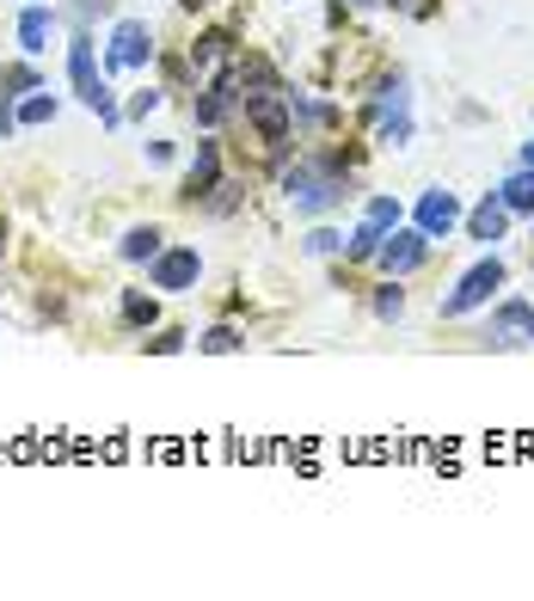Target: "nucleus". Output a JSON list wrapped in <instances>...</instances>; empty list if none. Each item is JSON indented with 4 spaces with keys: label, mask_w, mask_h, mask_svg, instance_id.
Segmentation results:
<instances>
[{
    "label": "nucleus",
    "mask_w": 534,
    "mask_h": 601,
    "mask_svg": "<svg viewBox=\"0 0 534 601\" xmlns=\"http://www.w3.org/2000/svg\"><path fill=\"white\" fill-rule=\"evenodd\" d=\"M68 81H74V99H81L86 111H99V123H105V129H123L117 99H111V86L99 81V62H93V31H86V25H74V38H68Z\"/></svg>",
    "instance_id": "2"
},
{
    "label": "nucleus",
    "mask_w": 534,
    "mask_h": 601,
    "mask_svg": "<svg viewBox=\"0 0 534 601\" xmlns=\"http://www.w3.org/2000/svg\"><path fill=\"white\" fill-rule=\"evenodd\" d=\"M50 31H55V7L31 0L25 13H19V50H25V55H43V50H50Z\"/></svg>",
    "instance_id": "14"
},
{
    "label": "nucleus",
    "mask_w": 534,
    "mask_h": 601,
    "mask_svg": "<svg viewBox=\"0 0 534 601\" xmlns=\"http://www.w3.org/2000/svg\"><path fill=\"white\" fill-rule=\"evenodd\" d=\"M234 55V38L227 31H203L197 43H191V68H215V62H227Z\"/></svg>",
    "instance_id": "17"
},
{
    "label": "nucleus",
    "mask_w": 534,
    "mask_h": 601,
    "mask_svg": "<svg viewBox=\"0 0 534 601\" xmlns=\"http://www.w3.org/2000/svg\"><path fill=\"white\" fill-rule=\"evenodd\" d=\"M485 338H492L497 350L534 344V301H522V294H510V301H497V313H492V325H485Z\"/></svg>",
    "instance_id": "7"
},
{
    "label": "nucleus",
    "mask_w": 534,
    "mask_h": 601,
    "mask_svg": "<svg viewBox=\"0 0 534 601\" xmlns=\"http://www.w3.org/2000/svg\"><path fill=\"white\" fill-rule=\"evenodd\" d=\"M38 68H25V62H19V68H0V93H13V99H25V93H38Z\"/></svg>",
    "instance_id": "21"
},
{
    "label": "nucleus",
    "mask_w": 534,
    "mask_h": 601,
    "mask_svg": "<svg viewBox=\"0 0 534 601\" xmlns=\"http://www.w3.org/2000/svg\"><path fill=\"white\" fill-rule=\"evenodd\" d=\"M528 147H534V142H528Z\"/></svg>",
    "instance_id": "32"
},
{
    "label": "nucleus",
    "mask_w": 534,
    "mask_h": 601,
    "mask_svg": "<svg viewBox=\"0 0 534 601\" xmlns=\"http://www.w3.org/2000/svg\"><path fill=\"white\" fill-rule=\"evenodd\" d=\"M240 344H246V338L234 332V325H209V332L197 338V350H209V356H234Z\"/></svg>",
    "instance_id": "20"
},
{
    "label": "nucleus",
    "mask_w": 534,
    "mask_h": 601,
    "mask_svg": "<svg viewBox=\"0 0 534 601\" xmlns=\"http://www.w3.org/2000/svg\"><path fill=\"white\" fill-rule=\"evenodd\" d=\"M19 129V111H13V93H0V142Z\"/></svg>",
    "instance_id": "26"
},
{
    "label": "nucleus",
    "mask_w": 534,
    "mask_h": 601,
    "mask_svg": "<svg viewBox=\"0 0 534 601\" xmlns=\"http://www.w3.org/2000/svg\"><path fill=\"white\" fill-rule=\"evenodd\" d=\"M240 105V74H234V68H227V74H215L209 86H203L197 99H191V117L203 123V129H222L227 123V111Z\"/></svg>",
    "instance_id": "8"
},
{
    "label": "nucleus",
    "mask_w": 534,
    "mask_h": 601,
    "mask_svg": "<svg viewBox=\"0 0 534 601\" xmlns=\"http://www.w3.org/2000/svg\"><path fill=\"white\" fill-rule=\"evenodd\" d=\"M393 228H400V203H393V197H369V209H362L357 234L345 240V258H350V265H369Z\"/></svg>",
    "instance_id": "5"
},
{
    "label": "nucleus",
    "mask_w": 534,
    "mask_h": 601,
    "mask_svg": "<svg viewBox=\"0 0 534 601\" xmlns=\"http://www.w3.org/2000/svg\"><path fill=\"white\" fill-rule=\"evenodd\" d=\"M374 313H381V320H400V313H405V289H400V277H393L388 289H374Z\"/></svg>",
    "instance_id": "22"
},
{
    "label": "nucleus",
    "mask_w": 534,
    "mask_h": 601,
    "mask_svg": "<svg viewBox=\"0 0 534 601\" xmlns=\"http://www.w3.org/2000/svg\"><path fill=\"white\" fill-rule=\"evenodd\" d=\"M74 13L93 19V13H111V0H74Z\"/></svg>",
    "instance_id": "27"
},
{
    "label": "nucleus",
    "mask_w": 534,
    "mask_h": 601,
    "mask_svg": "<svg viewBox=\"0 0 534 601\" xmlns=\"http://www.w3.org/2000/svg\"><path fill=\"white\" fill-rule=\"evenodd\" d=\"M374 135L388 147H412V135H418V123H412V81L405 74H388V81L374 86Z\"/></svg>",
    "instance_id": "3"
},
{
    "label": "nucleus",
    "mask_w": 534,
    "mask_h": 601,
    "mask_svg": "<svg viewBox=\"0 0 534 601\" xmlns=\"http://www.w3.org/2000/svg\"><path fill=\"white\" fill-rule=\"evenodd\" d=\"M504 234H510V209H504V203H497V190H492V197H485L480 209L468 215V240H473V246H485V252H492V246L504 240Z\"/></svg>",
    "instance_id": "13"
},
{
    "label": "nucleus",
    "mask_w": 534,
    "mask_h": 601,
    "mask_svg": "<svg viewBox=\"0 0 534 601\" xmlns=\"http://www.w3.org/2000/svg\"><path fill=\"white\" fill-rule=\"evenodd\" d=\"M522 166H534V147H522Z\"/></svg>",
    "instance_id": "28"
},
{
    "label": "nucleus",
    "mask_w": 534,
    "mask_h": 601,
    "mask_svg": "<svg viewBox=\"0 0 534 601\" xmlns=\"http://www.w3.org/2000/svg\"><path fill=\"white\" fill-rule=\"evenodd\" d=\"M0 246H7V221H0Z\"/></svg>",
    "instance_id": "30"
},
{
    "label": "nucleus",
    "mask_w": 534,
    "mask_h": 601,
    "mask_svg": "<svg viewBox=\"0 0 534 601\" xmlns=\"http://www.w3.org/2000/svg\"><path fill=\"white\" fill-rule=\"evenodd\" d=\"M13 111H19V129H38V123H55V99L43 93V86H38V93H25Z\"/></svg>",
    "instance_id": "18"
},
{
    "label": "nucleus",
    "mask_w": 534,
    "mask_h": 601,
    "mask_svg": "<svg viewBox=\"0 0 534 601\" xmlns=\"http://www.w3.org/2000/svg\"><path fill=\"white\" fill-rule=\"evenodd\" d=\"M197 277H203V252L197 246H161V252L147 258V282L154 289H197Z\"/></svg>",
    "instance_id": "6"
},
{
    "label": "nucleus",
    "mask_w": 534,
    "mask_h": 601,
    "mask_svg": "<svg viewBox=\"0 0 534 601\" xmlns=\"http://www.w3.org/2000/svg\"><path fill=\"white\" fill-rule=\"evenodd\" d=\"M454 221H461V203H454V190H424L418 197V215H412V228L424 234V240H449L454 234Z\"/></svg>",
    "instance_id": "11"
},
{
    "label": "nucleus",
    "mask_w": 534,
    "mask_h": 601,
    "mask_svg": "<svg viewBox=\"0 0 534 601\" xmlns=\"http://www.w3.org/2000/svg\"><path fill=\"white\" fill-rule=\"evenodd\" d=\"M497 203H504L510 215H534V166H516V173L497 185Z\"/></svg>",
    "instance_id": "16"
},
{
    "label": "nucleus",
    "mask_w": 534,
    "mask_h": 601,
    "mask_svg": "<svg viewBox=\"0 0 534 601\" xmlns=\"http://www.w3.org/2000/svg\"><path fill=\"white\" fill-rule=\"evenodd\" d=\"M308 252H314V258H338V252H345V234L314 228V234H308Z\"/></svg>",
    "instance_id": "23"
},
{
    "label": "nucleus",
    "mask_w": 534,
    "mask_h": 601,
    "mask_svg": "<svg viewBox=\"0 0 534 601\" xmlns=\"http://www.w3.org/2000/svg\"><path fill=\"white\" fill-rule=\"evenodd\" d=\"M147 350H154V356H178V350H185V332H161V338H147Z\"/></svg>",
    "instance_id": "24"
},
{
    "label": "nucleus",
    "mask_w": 534,
    "mask_h": 601,
    "mask_svg": "<svg viewBox=\"0 0 534 601\" xmlns=\"http://www.w3.org/2000/svg\"><path fill=\"white\" fill-rule=\"evenodd\" d=\"M154 320H161V308H154V294H142V289H130V294H123V325L147 332Z\"/></svg>",
    "instance_id": "19"
},
{
    "label": "nucleus",
    "mask_w": 534,
    "mask_h": 601,
    "mask_svg": "<svg viewBox=\"0 0 534 601\" xmlns=\"http://www.w3.org/2000/svg\"><path fill=\"white\" fill-rule=\"evenodd\" d=\"M161 246H166V234L154 228V221H135V228L117 240V258H123V265H147V258L161 252Z\"/></svg>",
    "instance_id": "15"
},
{
    "label": "nucleus",
    "mask_w": 534,
    "mask_h": 601,
    "mask_svg": "<svg viewBox=\"0 0 534 601\" xmlns=\"http://www.w3.org/2000/svg\"><path fill=\"white\" fill-rule=\"evenodd\" d=\"M215 190H222V147H215V142H197V160H191L185 190H178V197H185V203H203V197H215Z\"/></svg>",
    "instance_id": "12"
},
{
    "label": "nucleus",
    "mask_w": 534,
    "mask_h": 601,
    "mask_svg": "<svg viewBox=\"0 0 534 601\" xmlns=\"http://www.w3.org/2000/svg\"><path fill=\"white\" fill-rule=\"evenodd\" d=\"M147 111H161V93H154V86H147V93H135L123 117H147Z\"/></svg>",
    "instance_id": "25"
},
{
    "label": "nucleus",
    "mask_w": 534,
    "mask_h": 601,
    "mask_svg": "<svg viewBox=\"0 0 534 601\" xmlns=\"http://www.w3.org/2000/svg\"><path fill=\"white\" fill-rule=\"evenodd\" d=\"M362 7H369V0H362Z\"/></svg>",
    "instance_id": "31"
},
{
    "label": "nucleus",
    "mask_w": 534,
    "mask_h": 601,
    "mask_svg": "<svg viewBox=\"0 0 534 601\" xmlns=\"http://www.w3.org/2000/svg\"><path fill=\"white\" fill-rule=\"evenodd\" d=\"M345 190H350V178L338 173V160H295V166H283V197H289L301 215L338 209Z\"/></svg>",
    "instance_id": "1"
},
{
    "label": "nucleus",
    "mask_w": 534,
    "mask_h": 601,
    "mask_svg": "<svg viewBox=\"0 0 534 601\" xmlns=\"http://www.w3.org/2000/svg\"><path fill=\"white\" fill-rule=\"evenodd\" d=\"M105 62L111 68H147V62H154V31H147V19H117Z\"/></svg>",
    "instance_id": "9"
},
{
    "label": "nucleus",
    "mask_w": 534,
    "mask_h": 601,
    "mask_svg": "<svg viewBox=\"0 0 534 601\" xmlns=\"http://www.w3.org/2000/svg\"><path fill=\"white\" fill-rule=\"evenodd\" d=\"M430 258V240L418 228H393L388 240H381V252H374V265L388 270V277H412L418 265Z\"/></svg>",
    "instance_id": "10"
},
{
    "label": "nucleus",
    "mask_w": 534,
    "mask_h": 601,
    "mask_svg": "<svg viewBox=\"0 0 534 601\" xmlns=\"http://www.w3.org/2000/svg\"><path fill=\"white\" fill-rule=\"evenodd\" d=\"M185 7H191V13H197V7H209V0H185Z\"/></svg>",
    "instance_id": "29"
},
{
    "label": "nucleus",
    "mask_w": 534,
    "mask_h": 601,
    "mask_svg": "<svg viewBox=\"0 0 534 601\" xmlns=\"http://www.w3.org/2000/svg\"><path fill=\"white\" fill-rule=\"evenodd\" d=\"M504 277H510V270H504V258H497V252H485L480 265L468 270V277H461L449 294H442V320H468V313H480L485 301H492V294L504 289Z\"/></svg>",
    "instance_id": "4"
}]
</instances>
